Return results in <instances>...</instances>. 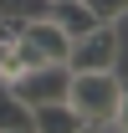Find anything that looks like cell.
Instances as JSON below:
<instances>
[{"instance_id": "cell-9", "label": "cell", "mask_w": 128, "mask_h": 133, "mask_svg": "<svg viewBox=\"0 0 128 133\" xmlns=\"http://www.w3.org/2000/svg\"><path fill=\"white\" fill-rule=\"evenodd\" d=\"M46 10H51V0H0V21H10V26H26Z\"/></svg>"}, {"instance_id": "cell-7", "label": "cell", "mask_w": 128, "mask_h": 133, "mask_svg": "<svg viewBox=\"0 0 128 133\" xmlns=\"http://www.w3.org/2000/svg\"><path fill=\"white\" fill-rule=\"evenodd\" d=\"M26 128H36L31 123V102H21L10 92V82H0V133H26Z\"/></svg>"}, {"instance_id": "cell-5", "label": "cell", "mask_w": 128, "mask_h": 133, "mask_svg": "<svg viewBox=\"0 0 128 133\" xmlns=\"http://www.w3.org/2000/svg\"><path fill=\"white\" fill-rule=\"evenodd\" d=\"M46 16L56 21V26H62L72 41H77L82 31H92V26H97V16L87 10V0H51V10H46Z\"/></svg>"}, {"instance_id": "cell-8", "label": "cell", "mask_w": 128, "mask_h": 133, "mask_svg": "<svg viewBox=\"0 0 128 133\" xmlns=\"http://www.w3.org/2000/svg\"><path fill=\"white\" fill-rule=\"evenodd\" d=\"M46 56L36 51V41L26 31H16V41H10V56H5V82H16L21 72H31V66H41Z\"/></svg>"}, {"instance_id": "cell-6", "label": "cell", "mask_w": 128, "mask_h": 133, "mask_svg": "<svg viewBox=\"0 0 128 133\" xmlns=\"http://www.w3.org/2000/svg\"><path fill=\"white\" fill-rule=\"evenodd\" d=\"M31 123L46 128V133H72V128H82V118L72 113V102H36V108H31Z\"/></svg>"}, {"instance_id": "cell-3", "label": "cell", "mask_w": 128, "mask_h": 133, "mask_svg": "<svg viewBox=\"0 0 128 133\" xmlns=\"http://www.w3.org/2000/svg\"><path fill=\"white\" fill-rule=\"evenodd\" d=\"M113 62H118V31L108 21H97L92 31H82L72 41V51H67V66L72 72H108Z\"/></svg>"}, {"instance_id": "cell-1", "label": "cell", "mask_w": 128, "mask_h": 133, "mask_svg": "<svg viewBox=\"0 0 128 133\" xmlns=\"http://www.w3.org/2000/svg\"><path fill=\"white\" fill-rule=\"evenodd\" d=\"M118 97H123V82L108 72H72V87H67V102L72 113L82 118V128H118Z\"/></svg>"}, {"instance_id": "cell-12", "label": "cell", "mask_w": 128, "mask_h": 133, "mask_svg": "<svg viewBox=\"0 0 128 133\" xmlns=\"http://www.w3.org/2000/svg\"><path fill=\"white\" fill-rule=\"evenodd\" d=\"M118 128H128V82H123V97H118Z\"/></svg>"}, {"instance_id": "cell-2", "label": "cell", "mask_w": 128, "mask_h": 133, "mask_svg": "<svg viewBox=\"0 0 128 133\" xmlns=\"http://www.w3.org/2000/svg\"><path fill=\"white\" fill-rule=\"evenodd\" d=\"M67 87H72V66L67 62H41L31 72H21L10 82V92L36 108V102H67Z\"/></svg>"}, {"instance_id": "cell-10", "label": "cell", "mask_w": 128, "mask_h": 133, "mask_svg": "<svg viewBox=\"0 0 128 133\" xmlns=\"http://www.w3.org/2000/svg\"><path fill=\"white\" fill-rule=\"evenodd\" d=\"M87 10H92L97 21H108V26H113L118 16H128V0H87Z\"/></svg>"}, {"instance_id": "cell-4", "label": "cell", "mask_w": 128, "mask_h": 133, "mask_svg": "<svg viewBox=\"0 0 128 133\" xmlns=\"http://www.w3.org/2000/svg\"><path fill=\"white\" fill-rule=\"evenodd\" d=\"M21 31L36 41V51H41L46 62H67V51H72V36H67V31H62V26H56L51 16H36V21H26Z\"/></svg>"}, {"instance_id": "cell-11", "label": "cell", "mask_w": 128, "mask_h": 133, "mask_svg": "<svg viewBox=\"0 0 128 133\" xmlns=\"http://www.w3.org/2000/svg\"><path fill=\"white\" fill-rule=\"evenodd\" d=\"M21 26H10V21H0V82H5V56H10V41H16Z\"/></svg>"}]
</instances>
